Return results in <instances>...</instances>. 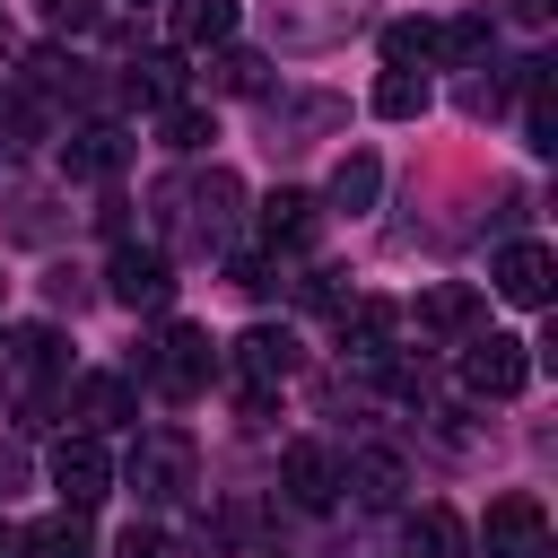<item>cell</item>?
Wrapping results in <instances>:
<instances>
[{"mask_svg":"<svg viewBox=\"0 0 558 558\" xmlns=\"http://www.w3.org/2000/svg\"><path fill=\"white\" fill-rule=\"evenodd\" d=\"M192 480H201V453H192V436H183V427H148V436L131 445V488H140L148 506L192 497Z\"/></svg>","mask_w":558,"mask_h":558,"instance_id":"obj_1","label":"cell"},{"mask_svg":"<svg viewBox=\"0 0 558 558\" xmlns=\"http://www.w3.org/2000/svg\"><path fill=\"white\" fill-rule=\"evenodd\" d=\"M209 366H218L209 331H201V323H166V340L140 357V384H157L166 401H192V392L209 384Z\"/></svg>","mask_w":558,"mask_h":558,"instance_id":"obj_2","label":"cell"},{"mask_svg":"<svg viewBox=\"0 0 558 558\" xmlns=\"http://www.w3.org/2000/svg\"><path fill=\"white\" fill-rule=\"evenodd\" d=\"M462 384L488 392V401H506V392L532 384V349L506 340V331H471V349H462Z\"/></svg>","mask_w":558,"mask_h":558,"instance_id":"obj_3","label":"cell"},{"mask_svg":"<svg viewBox=\"0 0 558 558\" xmlns=\"http://www.w3.org/2000/svg\"><path fill=\"white\" fill-rule=\"evenodd\" d=\"M105 288H113V305H131V314L148 305V314H157V305H174V262H166L157 244H122L113 270H105Z\"/></svg>","mask_w":558,"mask_h":558,"instance_id":"obj_4","label":"cell"},{"mask_svg":"<svg viewBox=\"0 0 558 558\" xmlns=\"http://www.w3.org/2000/svg\"><path fill=\"white\" fill-rule=\"evenodd\" d=\"M480 541H488V558H549V514H541V497H497L488 506V523H480Z\"/></svg>","mask_w":558,"mask_h":558,"instance_id":"obj_5","label":"cell"},{"mask_svg":"<svg viewBox=\"0 0 558 558\" xmlns=\"http://www.w3.org/2000/svg\"><path fill=\"white\" fill-rule=\"evenodd\" d=\"M410 323H418L427 340H471V331L488 323V296H480L471 279H436V288L410 305Z\"/></svg>","mask_w":558,"mask_h":558,"instance_id":"obj_6","label":"cell"},{"mask_svg":"<svg viewBox=\"0 0 558 558\" xmlns=\"http://www.w3.org/2000/svg\"><path fill=\"white\" fill-rule=\"evenodd\" d=\"M52 488H61V506H96L113 488V453L96 436H61L52 445Z\"/></svg>","mask_w":558,"mask_h":558,"instance_id":"obj_7","label":"cell"},{"mask_svg":"<svg viewBox=\"0 0 558 558\" xmlns=\"http://www.w3.org/2000/svg\"><path fill=\"white\" fill-rule=\"evenodd\" d=\"M549 279H558L549 244H506V253L488 262V288H497L506 305H549Z\"/></svg>","mask_w":558,"mask_h":558,"instance_id":"obj_8","label":"cell"},{"mask_svg":"<svg viewBox=\"0 0 558 558\" xmlns=\"http://www.w3.org/2000/svg\"><path fill=\"white\" fill-rule=\"evenodd\" d=\"M70 418H78L87 436H105V427H131V418H140V392H131V375H78V384H70Z\"/></svg>","mask_w":558,"mask_h":558,"instance_id":"obj_9","label":"cell"},{"mask_svg":"<svg viewBox=\"0 0 558 558\" xmlns=\"http://www.w3.org/2000/svg\"><path fill=\"white\" fill-rule=\"evenodd\" d=\"M279 488H288L305 514H323V506L340 497V462H331L323 445H288V453H279Z\"/></svg>","mask_w":558,"mask_h":558,"instance_id":"obj_10","label":"cell"},{"mask_svg":"<svg viewBox=\"0 0 558 558\" xmlns=\"http://www.w3.org/2000/svg\"><path fill=\"white\" fill-rule=\"evenodd\" d=\"M288 366H296V340H288L279 323H253V331L235 340V375H244L253 392H270V384H279Z\"/></svg>","mask_w":558,"mask_h":558,"instance_id":"obj_11","label":"cell"},{"mask_svg":"<svg viewBox=\"0 0 558 558\" xmlns=\"http://www.w3.org/2000/svg\"><path fill=\"white\" fill-rule=\"evenodd\" d=\"M122 166V131H105V122H87V131H70L61 140V174H78V183H96V174H113Z\"/></svg>","mask_w":558,"mask_h":558,"instance_id":"obj_12","label":"cell"},{"mask_svg":"<svg viewBox=\"0 0 558 558\" xmlns=\"http://www.w3.org/2000/svg\"><path fill=\"white\" fill-rule=\"evenodd\" d=\"M17 549H26V558H87V506H61V514L26 523Z\"/></svg>","mask_w":558,"mask_h":558,"instance_id":"obj_13","label":"cell"},{"mask_svg":"<svg viewBox=\"0 0 558 558\" xmlns=\"http://www.w3.org/2000/svg\"><path fill=\"white\" fill-rule=\"evenodd\" d=\"M488 44H497V26H488V9H462V17H445V26H436V61H453V70H471V61H488Z\"/></svg>","mask_w":558,"mask_h":558,"instance_id":"obj_14","label":"cell"},{"mask_svg":"<svg viewBox=\"0 0 558 558\" xmlns=\"http://www.w3.org/2000/svg\"><path fill=\"white\" fill-rule=\"evenodd\" d=\"M235 17H244L235 0H174V44H192V52H201V44H227Z\"/></svg>","mask_w":558,"mask_h":558,"instance_id":"obj_15","label":"cell"},{"mask_svg":"<svg viewBox=\"0 0 558 558\" xmlns=\"http://www.w3.org/2000/svg\"><path fill=\"white\" fill-rule=\"evenodd\" d=\"M410 549H427V558H471V532H462L453 506H418V514H410Z\"/></svg>","mask_w":558,"mask_h":558,"instance_id":"obj_16","label":"cell"},{"mask_svg":"<svg viewBox=\"0 0 558 558\" xmlns=\"http://www.w3.org/2000/svg\"><path fill=\"white\" fill-rule=\"evenodd\" d=\"M384 61L392 70H427L436 61V17H392L384 26Z\"/></svg>","mask_w":558,"mask_h":558,"instance_id":"obj_17","label":"cell"},{"mask_svg":"<svg viewBox=\"0 0 558 558\" xmlns=\"http://www.w3.org/2000/svg\"><path fill=\"white\" fill-rule=\"evenodd\" d=\"M375 192H384V166H375L366 148L331 166V209H375Z\"/></svg>","mask_w":558,"mask_h":558,"instance_id":"obj_18","label":"cell"},{"mask_svg":"<svg viewBox=\"0 0 558 558\" xmlns=\"http://www.w3.org/2000/svg\"><path fill=\"white\" fill-rule=\"evenodd\" d=\"M122 87H131L140 105H174V96H183V61H174V52H148V61H131Z\"/></svg>","mask_w":558,"mask_h":558,"instance_id":"obj_19","label":"cell"},{"mask_svg":"<svg viewBox=\"0 0 558 558\" xmlns=\"http://www.w3.org/2000/svg\"><path fill=\"white\" fill-rule=\"evenodd\" d=\"M375 113H384V122L427 113V70H384V78H375Z\"/></svg>","mask_w":558,"mask_h":558,"instance_id":"obj_20","label":"cell"},{"mask_svg":"<svg viewBox=\"0 0 558 558\" xmlns=\"http://www.w3.org/2000/svg\"><path fill=\"white\" fill-rule=\"evenodd\" d=\"M262 235H270V244H305V235H314V201H305V192H270V201H262Z\"/></svg>","mask_w":558,"mask_h":558,"instance_id":"obj_21","label":"cell"},{"mask_svg":"<svg viewBox=\"0 0 558 558\" xmlns=\"http://www.w3.org/2000/svg\"><path fill=\"white\" fill-rule=\"evenodd\" d=\"M157 131H166V148H209V140H218V122H209L201 105H183V96L157 105Z\"/></svg>","mask_w":558,"mask_h":558,"instance_id":"obj_22","label":"cell"},{"mask_svg":"<svg viewBox=\"0 0 558 558\" xmlns=\"http://www.w3.org/2000/svg\"><path fill=\"white\" fill-rule=\"evenodd\" d=\"M392 331V305L384 296H357V305H340V340H357V349H375Z\"/></svg>","mask_w":558,"mask_h":558,"instance_id":"obj_23","label":"cell"},{"mask_svg":"<svg viewBox=\"0 0 558 558\" xmlns=\"http://www.w3.org/2000/svg\"><path fill=\"white\" fill-rule=\"evenodd\" d=\"M9 349H17V366H26V375H61V331H52V323H26Z\"/></svg>","mask_w":558,"mask_h":558,"instance_id":"obj_24","label":"cell"},{"mask_svg":"<svg viewBox=\"0 0 558 558\" xmlns=\"http://www.w3.org/2000/svg\"><path fill=\"white\" fill-rule=\"evenodd\" d=\"M35 9H44V26H52V35H87V26L105 17V0H35Z\"/></svg>","mask_w":558,"mask_h":558,"instance_id":"obj_25","label":"cell"},{"mask_svg":"<svg viewBox=\"0 0 558 558\" xmlns=\"http://www.w3.org/2000/svg\"><path fill=\"white\" fill-rule=\"evenodd\" d=\"M113 558H174V549H166V532H148V523H131V532L113 541Z\"/></svg>","mask_w":558,"mask_h":558,"instance_id":"obj_26","label":"cell"},{"mask_svg":"<svg viewBox=\"0 0 558 558\" xmlns=\"http://www.w3.org/2000/svg\"><path fill=\"white\" fill-rule=\"evenodd\" d=\"M357 480H366V497H392V480H401V462H384V453H366V462H357Z\"/></svg>","mask_w":558,"mask_h":558,"instance_id":"obj_27","label":"cell"},{"mask_svg":"<svg viewBox=\"0 0 558 558\" xmlns=\"http://www.w3.org/2000/svg\"><path fill=\"white\" fill-rule=\"evenodd\" d=\"M549 9H558V0H514V17H523V26H541Z\"/></svg>","mask_w":558,"mask_h":558,"instance_id":"obj_28","label":"cell"},{"mask_svg":"<svg viewBox=\"0 0 558 558\" xmlns=\"http://www.w3.org/2000/svg\"><path fill=\"white\" fill-rule=\"evenodd\" d=\"M0 549H9V532H0Z\"/></svg>","mask_w":558,"mask_h":558,"instance_id":"obj_29","label":"cell"}]
</instances>
